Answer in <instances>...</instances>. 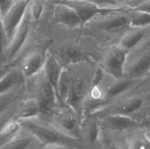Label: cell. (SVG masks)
Here are the masks:
<instances>
[{
	"label": "cell",
	"mask_w": 150,
	"mask_h": 149,
	"mask_svg": "<svg viewBox=\"0 0 150 149\" xmlns=\"http://www.w3.org/2000/svg\"><path fill=\"white\" fill-rule=\"evenodd\" d=\"M131 28L130 15L126 9L96 16L81 28L80 33L100 39L108 46L117 43Z\"/></svg>",
	"instance_id": "6da1fadb"
},
{
	"label": "cell",
	"mask_w": 150,
	"mask_h": 149,
	"mask_svg": "<svg viewBox=\"0 0 150 149\" xmlns=\"http://www.w3.org/2000/svg\"><path fill=\"white\" fill-rule=\"evenodd\" d=\"M64 67L67 68L73 78V87L67 105L73 107L82 115V103L95 84L100 70L96 61L93 59Z\"/></svg>",
	"instance_id": "7a4b0ae2"
},
{
	"label": "cell",
	"mask_w": 150,
	"mask_h": 149,
	"mask_svg": "<svg viewBox=\"0 0 150 149\" xmlns=\"http://www.w3.org/2000/svg\"><path fill=\"white\" fill-rule=\"evenodd\" d=\"M150 105L145 95L137 88L128 94L115 97L88 116L97 119L108 115H121L142 120Z\"/></svg>",
	"instance_id": "3957f363"
},
{
	"label": "cell",
	"mask_w": 150,
	"mask_h": 149,
	"mask_svg": "<svg viewBox=\"0 0 150 149\" xmlns=\"http://www.w3.org/2000/svg\"><path fill=\"white\" fill-rule=\"evenodd\" d=\"M23 128L33 134L44 148H79L81 142L67 136L38 116L17 120Z\"/></svg>",
	"instance_id": "277c9868"
},
{
	"label": "cell",
	"mask_w": 150,
	"mask_h": 149,
	"mask_svg": "<svg viewBox=\"0 0 150 149\" xmlns=\"http://www.w3.org/2000/svg\"><path fill=\"white\" fill-rule=\"evenodd\" d=\"M26 80L27 97L36 98L43 108L41 117L48 119L59 107L55 90L42 71L40 73Z\"/></svg>",
	"instance_id": "5b68a950"
},
{
	"label": "cell",
	"mask_w": 150,
	"mask_h": 149,
	"mask_svg": "<svg viewBox=\"0 0 150 149\" xmlns=\"http://www.w3.org/2000/svg\"><path fill=\"white\" fill-rule=\"evenodd\" d=\"M51 40L43 43L27 45L20 56L9 67H17L27 79L31 78L43 71Z\"/></svg>",
	"instance_id": "8992f818"
},
{
	"label": "cell",
	"mask_w": 150,
	"mask_h": 149,
	"mask_svg": "<svg viewBox=\"0 0 150 149\" xmlns=\"http://www.w3.org/2000/svg\"><path fill=\"white\" fill-rule=\"evenodd\" d=\"M83 119L79 112L73 107L66 105L59 106L52 116L44 120L67 136L80 141Z\"/></svg>",
	"instance_id": "52a82bcc"
},
{
	"label": "cell",
	"mask_w": 150,
	"mask_h": 149,
	"mask_svg": "<svg viewBox=\"0 0 150 149\" xmlns=\"http://www.w3.org/2000/svg\"><path fill=\"white\" fill-rule=\"evenodd\" d=\"M124 76L143 80L150 74V45L141 44L127 54Z\"/></svg>",
	"instance_id": "ba28073f"
},
{
	"label": "cell",
	"mask_w": 150,
	"mask_h": 149,
	"mask_svg": "<svg viewBox=\"0 0 150 149\" xmlns=\"http://www.w3.org/2000/svg\"><path fill=\"white\" fill-rule=\"evenodd\" d=\"M33 21L28 6L22 22L11 43L1 57H0V59L6 66L9 67L20 56L28 45L29 38L31 33Z\"/></svg>",
	"instance_id": "9c48e42d"
},
{
	"label": "cell",
	"mask_w": 150,
	"mask_h": 149,
	"mask_svg": "<svg viewBox=\"0 0 150 149\" xmlns=\"http://www.w3.org/2000/svg\"><path fill=\"white\" fill-rule=\"evenodd\" d=\"M128 52L117 44L107 46L105 51L96 61L102 72L116 78L124 77V66Z\"/></svg>",
	"instance_id": "30bf717a"
},
{
	"label": "cell",
	"mask_w": 150,
	"mask_h": 149,
	"mask_svg": "<svg viewBox=\"0 0 150 149\" xmlns=\"http://www.w3.org/2000/svg\"><path fill=\"white\" fill-rule=\"evenodd\" d=\"M30 1L18 0L3 17V29L5 45L4 51L11 43L22 22Z\"/></svg>",
	"instance_id": "8fae6325"
},
{
	"label": "cell",
	"mask_w": 150,
	"mask_h": 149,
	"mask_svg": "<svg viewBox=\"0 0 150 149\" xmlns=\"http://www.w3.org/2000/svg\"><path fill=\"white\" fill-rule=\"evenodd\" d=\"M27 96L26 83L11 91L0 93V131L12 119L18 105Z\"/></svg>",
	"instance_id": "7c38bea8"
},
{
	"label": "cell",
	"mask_w": 150,
	"mask_h": 149,
	"mask_svg": "<svg viewBox=\"0 0 150 149\" xmlns=\"http://www.w3.org/2000/svg\"><path fill=\"white\" fill-rule=\"evenodd\" d=\"M54 3H59L68 5L74 9L80 17L81 28L91 19L98 15L107 14L124 10L127 8H106L99 7L96 3L86 0H56ZM80 28V29H81Z\"/></svg>",
	"instance_id": "4fadbf2b"
},
{
	"label": "cell",
	"mask_w": 150,
	"mask_h": 149,
	"mask_svg": "<svg viewBox=\"0 0 150 149\" xmlns=\"http://www.w3.org/2000/svg\"><path fill=\"white\" fill-rule=\"evenodd\" d=\"M94 119L101 128L114 133L126 134L133 129L142 126V120L121 115H108Z\"/></svg>",
	"instance_id": "5bb4252c"
},
{
	"label": "cell",
	"mask_w": 150,
	"mask_h": 149,
	"mask_svg": "<svg viewBox=\"0 0 150 149\" xmlns=\"http://www.w3.org/2000/svg\"><path fill=\"white\" fill-rule=\"evenodd\" d=\"M102 132L95 119L90 116L84 118L81 129L82 148H98Z\"/></svg>",
	"instance_id": "9a60e30c"
},
{
	"label": "cell",
	"mask_w": 150,
	"mask_h": 149,
	"mask_svg": "<svg viewBox=\"0 0 150 149\" xmlns=\"http://www.w3.org/2000/svg\"><path fill=\"white\" fill-rule=\"evenodd\" d=\"M51 53L63 68L72 64L92 59L76 44L67 45L56 51L55 53Z\"/></svg>",
	"instance_id": "2e32d148"
},
{
	"label": "cell",
	"mask_w": 150,
	"mask_h": 149,
	"mask_svg": "<svg viewBox=\"0 0 150 149\" xmlns=\"http://www.w3.org/2000/svg\"><path fill=\"white\" fill-rule=\"evenodd\" d=\"M54 3L53 18L55 22L71 29L81 28L80 17L74 9L63 3Z\"/></svg>",
	"instance_id": "e0dca14e"
},
{
	"label": "cell",
	"mask_w": 150,
	"mask_h": 149,
	"mask_svg": "<svg viewBox=\"0 0 150 149\" xmlns=\"http://www.w3.org/2000/svg\"><path fill=\"white\" fill-rule=\"evenodd\" d=\"M39 101L33 97H26L18 105L12 119L16 120L37 118L43 114Z\"/></svg>",
	"instance_id": "ac0fdd59"
},
{
	"label": "cell",
	"mask_w": 150,
	"mask_h": 149,
	"mask_svg": "<svg viewBox=\"0 0 150 149\" xmlns=\"http://www.w3.org/2000/svg\"><path fill=\"white\" fill-rule=\"evenodd\" d=\"M150 32V25L131 27L116 44L128 52L142 43Z\"/></svg>",
	"instance_id": "d6986e66"
},
{
	"label": "cell",
	"mask_w": 150,
	"mask_h": 149,
	"mask_svg": "<svg viewBox=\"0 0 150 149\" xmlns=\"http://www.w3.org/2000/svg\"><path fill=\"white\" fill-rule=\"evenodd\" d=\"M44 148L38 139L22 127L21 130L16 137L3 149Z\"/></svg>",
	"instance_id": "ffe728a7"
},
{
	"label": "cell",
	"mask_w": 150,
	"mask_h": 149,
	"mask_svg": "<svg viewBox=\"0 0 150 149\" xmlns=\"http://www.w3.org/2000/svg\"><path fill=\"white\" fill-rule=\"evenodd\" d=\"M62 69L63 67L55 59L53 55L48 50L43 71L47 79L50 82L55 90L59 106L58 84Z\"/></svg>",
	"instance_id": "44dd1931"
},
{
	"label": "cell",
	"mask_w": 150,
	"mask_h": 149,
	"mask_svg": "<svg viewBox=\"0 0 150 149\" xmlns=\"http://www.w3.org/2000/svg\"><path fill=\"white\" fill-rule=\"evenodd\" d=\"M26 83V78L19 68L10 67L9 70L0 80V93L11 91Z\"/></svg>",
	"instance_id": "7402d4cb"
},
{
	"label": "cell",
	"mask_w": 150,
	"mask_h": 149,
	"mask_svg": "<svg viewBox=\"0 0 150 149\" xmlns=\"http://www.w3.org/2000/svg\"><path fill=\"white\" fill-rule=\"evenodd\" d=\"M125 135L128 149H150V140L142 126L128 131Z\"/></svg>",
	"instance_id": "603a6c76"
},
{
	"label": "cell",
	"mask_w": 150,
	"mask_h": 149,
	"mask_svg": "<svg viewBox=\"0 0 150 149\" xmlns=\"http://www.w3.org/2000/svg\"><path fill=\"white\" fill-rule=\"evenodd\" d=\"M73 78L72 74L66 67H63L58 84V93L60 106L67 105L73 87Z\"/></svg>",
	"instance_id": "cb8c5ba5"
},
{
	"label": "cell",
	"mask_w": 150,
	"mask_h": 149,
	"mask_svg": "<svg viewBox=\"0 0 150 149\" xmlns=\"http://www.w3.org/2000/svg\"><path fill=\"white\" fill-rule=\"evenodd\" d=\"M22 129L18 121L11 119L0 131V149L11 141Z\"/></svg>",
	"instance_id": "d4e9b609"
},
{
	"label": "cell",
	"mask_w": 150,
	"mask_h": 149,
	"mask_svg": "<svg viewBox=\"0 0 150 149\" xmlns=\"http://www.w3.org/2000/svg\"><path fill=\"white\" fill-rule=\"evenodd\" d=\"M131 27H141L150 25V13L138 10L129 9Z\"/></svg>",
	"instance_id": "484cf974"
},
{
	"label": "cell",
	"mask_w": 150,
	"mask_h": 149,
	"mask_svg": "<svg viewBox=\"0 0 150 149\" xmlns=\"http://www.w3.org/2000/svg\"><path fill=\"white\" fill-rule=\"evenodd\" d=\"M99 7L106 8H127L129 0H90Z\"/></svg>",
	"instance_id": "4316f807"
},
{
	"label": "cell",
	"mask_w": 150,
	"mask_h": 149,
	"mask_svg": "<svg viewBox=\"0 0 150 149\" xmlns=\"http://www.w3.org/2000/svg\"><path fill=\"white\" fill-rule=\"evenodd\" d=\"M28 7L33 21L36 22L39 20L44 9L42 1L40 0H30Z\"/></svg>",
	"instance_id": "83f0119b"
},
{
	"label": "cell",
	"mask_w": 150,
	"mask_h": 149,
	"mask_svg": "<svg viewBox=\"0 0 150 149\" xmlns=\"http://www.w3.org/2000/svg\"><path fill=\"white\" fill-rule=\"evenodd\" d=\"M138 89L145 95L150 105V74L149 77L143 80Z\"/></svg>",
	"instance_id": "f1b7e54d"
},
{
	"label": "cell",
	"mask_w": 150,
	"mask_h": 149,
	"mask_svg": "<svg viewBox=\"0 0 150 149\" xmlns=\"http://www.w3.org/2000/svg\"><path fill=\"white\" fill-rule=\"evenodd\" d=\"M16 1V0H0V13L2 19Z\"/></svg>",
	"instance_id": "f546056e"
},
{
	"label": "cell",
	"mask_w": 150,
	"mask_h": 149,
	"mask_svg": "<svg viewBox=\"0 0 150 149\" xmlns=\"http://www.w3.org/2000/svg\"><path fill=\"white\" fill-rule=\"evenodd\" d=\"M5 50L4 45V35L3 29L2 19L0 13V57L4 52Z\"/></svg>",
	"instance_id": "4dcf8cb0"
},
{
	"label": "cell",
	"mask_w": 150,
	"mask_h": 149,
	"mask_svg": "<svg viewBox=\"0 0 150 149\" xmlns=\"http://www.w3.org/2000/svg\"><path fill=\"white\" fill-rule=\"evenodd\" d=\"M150 2V0H129L128 7L129 9H134L145 4Z\"/></svg>",
	"instance_id": "1f68e13d"
},
{
	"label": "cell",
	"mask_w": 150,
	"mask_h": 149,
	"mask_svg": "<svg viewBox=\"0 0 150 149\" xmlns=\"http://www.w3.org/2000/svg\"><path fill=\"white\" fill-rule=\"evenodd\" d=\"M142 122L143 128L147 136L150 140V120L147 118H144L142 120Z\"/></svg>",
	"instance_id": "d6a6232c"
},
{
	"label": "cell",
	"mask_w": 150,
	"mask_h": 149,
	"mask_svg": "<svg viewBox=\"0 0 150 149\" xmlns=\"http://www.w3.org/2000/svg\"><path fill=\"white\" fill-rule=\"evenodd\" d=\"M10 67L6 66L0 59V80L9 70Z\"/></svg>",
	"instance_id": "836d02e7"
},
{
	"label": "cell",
	"mask_w": 150,
	"mask_h": 149,
	"mask_svg": "<svg viewBox=\"0 0 150 149\" xmlns=\"http://www.w3.org/2000/svg\"><path fill=\"white\" fill-rule=\"evenodd\" d=\"M133 9L138 10H142V11H146V12L150 13V2L145 3Z\"/></svg>",
	"instance_id": "e575fe53"
},
{
	"label": "cell",
	"mask_w": 150,
	"mask_h": 149,
	"mask_svg": "<svg viewBox=\"0 0 150 149\" xmlns=\"http://www.w3.org/2000/svg\"><path fill=\"white\" fill-rule=\"evenodd\" d=\"M145 118H147V119H149V120H150V107L149 111H148V113H147V115H146V117H145Z\"/></svg>",
	"instance_id": "d590c367"
},
{
	"label": "cell",
	"mask_w": 150,
	"mask_h": 149,
	"mask_svg": "<svg viewBox=\"0 0 150 149\" xmlns=\"http://www.w3.org/2000/svg\"><path fill=\"white\" fill-rule=\"evenodd\" d=\"M53 1H56V0H53Z\"/></svg>",
	"instance_id": "8d00e7d4"
},
{
	"label": "cell",
	"mask_w": 150,
	"mask_h": 149,
	"mask_svg": "<svg viewBox=\"0 0 150 149\" xmlns=\"http://www.w3.org/2000/svg\"><path fill=\"white\" fill-rule=\"evenodd\" d=\"M86 1H90V0H86Z\"/></svg>",
	"instance_id": "74e56055"
}]
</instances>
